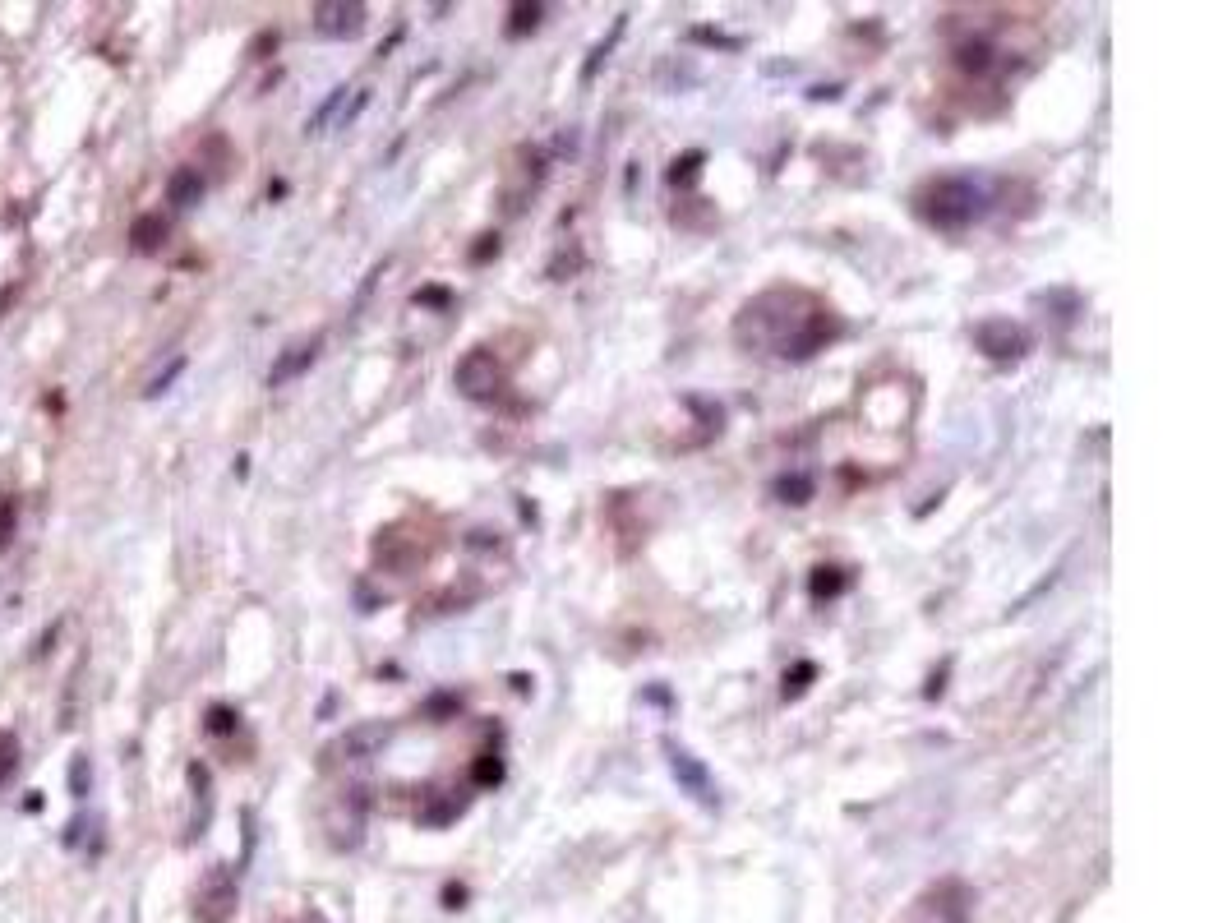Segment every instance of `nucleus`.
I'll list each match as a JSON object with an SVG mask.
<instances>
[{
    "label": "nucleus",
    "mask_w": 1232,
    "mask_h": 923,
    "mask_svg": "<svg viewBox=\"0 0 1232 923\" xmlns=\"http://www.w3.org/2000/svg\"><path fill=\"white\" fill-rule=\"evenodd\" d=\"M836 337V314L826 310L808 291H762L739 310L734 319V342L762 356H785V360H808Z\"/></svg>",
    "instance_id": "nucleus-1"
},
{
    "label": "nucleus",
    "mask_w": 1232,
    "mask_h": 923,
    "mask_svg": "<svg viewBox=\"0 0 1232 923\" xmlns=\"http://www.w3.org/2000/svg\"><path fill=\"white\" fill-rule=\"evenodd\" d=\"M914 208H919V217L933 231L956 236V231H965L983 213V190L969 176H937L914 194Z\"/></svg>",
    "instance_id": "nucleus-2"
},
{
    "label": "nucleus",
    "mask_w": 1232,
    "mask_h": 923,
    "mask_svg": "<svg viewBox=\"0 0 1232 923\" xmlns=\"http://www.w3.org/2000/svg\"><path fill=\"white\" fill-rule=\"evenodd\" d=\"M969 905H974V891L960 877H942L914 900L900 923H969Z\"/></svg>",
    "instance_id": "nucleus-3"
},
{
    "label": "nucleus",
    "mask_w": 1232,
    "mask_h": 923,
    "mask_svg": "<svg viewBox=\"0 0 1232 923\" xmlns=\"http://www.w3.org/2000/svg\"><path fill=\"white\" fill-rule=\"evenodd\" d=\"M453 384L462 388L471 402H485V397L499 393V388H503V370H499V360H494V351L490 347H471L467 356L453 365Z\"/></svg>",
    "instance_id": "nucleus-4"
},
{
    "label": "nucleus",
    "mask_w": 1232,
    "mask_h": 923,
    "mask_svg": "<svg viewBox=\"0 0 1232 923\" xmlns=\"http://www.w3.org/2000/svg\"><path fill=\"white\" fill-rule=\"evenodd\" d=\"M231 914H236V882L227 868H213L194 896V923H227Z\"/></svg>",
    "instance_id": "nucleus-5"
},
{
    "label": "nucleus",
    "mask_w": 1232,
    "mask_h": 923,
    "mask_svg": "<svg viewBox=\"0 0 1232 923\" xmlns=\"http://www.w3.org/2000/svg\"><path fill=\"white\" fill-rule=\"evenodd\" d=\"M974 342H979V351H988L993 360H1016L1029 351V333L1020 324H1011V319H988V324L974 328Z\"/></svg>",
    "instance_id": "nucleus-6"
},
{
    "label": "nucleus",
    "mask_w": 1232,
    "mask_h": 923,
    "mask_svg": "<svg viewBox=\"0 0 1232 923\" xmlns=\"http://www.w3.org/2000/svg\"><path fill=\"white\" fill-rule=\"evenodd\" d=\"M388 744V725H356L351 734H342L337 744L323 748L328 762H356V757H370L374 748Z\"/></svg>",
    "instance_id": "nucleus-7"
},
{
    "label": "nucleus",
    "mask_w": 1232,
    "mask_h": 923,
    "mask_svg": "<svg viewBox=\"0 0 1232 923\" xmlns=\"http://www.w3.org/2000/svg\"><path fill=\"white\" fill-rule=\"evenodd\" d=\"M365 28V5H314V33L356 37Z\"/></svg>",
    "instance_id": "nucleus-8"
},
{
    "label": "nucleus",
    "mask_w": 1232,
    "mask_h": 923,
    "mask_svg": "<svg viewBox=\"0 0 1232 923\" xmlns=\"http://www.w3.org/2000/svg\"><path fill=\"white\" fill-rule=\"evenodd\" d=\"M670 771H674V780H679L683 790L688 794H697L702 804H716V785H711V776H706V767L697 762L693 753H683V748H674L670 744Z\"/></svg>",
    "instance_id": "nucleus-9"
},
{
    "label": "nucleus",
    "mask_w": 1232,
    "mask_h": 923,
    "mask_svg": "<svg viewBox=\"0 0 1232 923\" xmlns=\"http://www.w3.org/2000/svg\"><path fill=\"white\" fill-rule=\"evenodd\" d=\"M314 356H319V337H310V342H291V347L273 360L268 388H282V384H291V379H300V374L314 365Z\"/></svg>",
    "instance_id": "nucleus-10"
},
{
    "label": "nucleus",
    "mask_w": 1232,
    "mask_h": 923,
    "mask_svg": "<svg viewBox=\"0 0 1232 923\" xmlns=\"http://www.w3.org/2000/svg\"><path fill=\"white\" fill-rule=\"evenodd\" d=\"M204 190H208L204 171H199V167H176V171H171V180H167V204L171 208H194L199 199H204Z\"/></svg>",
    "instance_id": "nucleus-11"
},
{
    "label": "nucleus",
    "mask_w": 1232,
    "mask_h": 923,
    "mask_svg": "<svg viewBox=\"0 0 1232 923\" xmlns=\"http://www.w3.org/2000/svg\"><path fill=\"white\" fill-rule=\"evenodd\" d=\"M167 236H171V217H167V213H144V217H134L130 245H134L139 254H157L162 245H167Z\"/></svg>",
    "instance_id": "nucleus-12"
},
{
    "label": "nucleus",
    "mask_w": 1232,
    "mask_h": 923,
    "mask_svg": "<svg viewBox=\"0 0 1232 923\" xmlns=\"http://www.w3.org/2000/svg\"><path fill=\"white\" fill-rule=\"evenodd\" d=\"M771 490H776L780 504H808V499H813V476H803V471H790V476H780Z\"/></svg>",
    "instance_id": "nucleus-13"
},
{
    "label": "nucleus",
    "mask_w": 1232,
    "mask_h": 923,
    "mask_svg": "<svg viewBox=\"0 0 1232 923\" xmlns=\"http://www.w3.org/2000/svg\"><path fill=\"white\" fill-rule=\"evenodd\" d=\"M850 587V577L840 573V568H817L813 573V596L822 600V596H836V591H845Z\"/></svg>",
    "instance_id": "nucleus-14"
},
{
    "label": "nucleus",
    "mask_w": 1232,
    "mask_h": 923,
    "mask_svg": "<svg viewBox=\"0 0 1232 923\" xmlns=\"http://www.w3.org/2000/svg\"><path fill=\"white\" fill-rule=\"evenodd\" d=\"M14 767H19V739L5 730V734H0V780H10Z\"/></svg>",
    "instance_id": "nucleus-15"
},
{
    "label": "nucleus",
    "mask_w": 1232,
    "mask_h": 923,
    "mask_svg": "<svg viewBox=\"0 0 1232 923\" xmlns=\"http://www.w3.org/2000/svg\"><path fill=\"white\" fill-rule=\"evenodd\" d=\"M14 522H19V504L14 499H0V545L14 540Z\"/></svg>",
    "instance_id": "nucleus-16"
},
{
    "label": "nucleus",
    "mask_w": 1232,
    "mask_h": 923,
    "mask_svg": "<svg viewBox=\"0 0 1232 923\" xmlns=\"http://www.w3.org/2000/svg\"><path fill=\"white\" fill-rule=\"evenodd\" d=\"M236 730V711L231 707H213L208 711V734H231Z\"/></svg>",
    "instance_id": "nucleus-17"
},
{
    "label": "nucleus",
    "mask_w": 1232,
    "mask_h": 923,
    "mask_svg": "<svg viewBox=\"0 0 1232 923\" xmlns=\"http://www.w3.org/2000/svg\"><path fill=\"white\" fill-rule=\"evenodd\" d=\"M513 19H517V24L508 28V33H513V37H522V33H527V24L536 28V19H540V5H517V10H513Z\"/></svg>",
    "instance_id": "nucleus-18"
},
{
    "label": "nucleus",
    "mask_w": 1232,
    "mask_h": 923,
    "mask_svg": "<svg viewBox=\"0 0 1232 923\" xmlns=\"http://www.w3.org/2000/svg\"><path fill=\"white\" fill-rule=\"evenodd\" d=\"M180 370H185V360H171V365H167V370H162V374H157V379H153V384H148V388H144V393H148V397H157V393H167V384H171V379H176V374H180Z\"/></svg>",
    "instance_id": "nucleus-19"
},
{
    "label": "nucleus",
    "mask_w": 1232,
    "mask_h": 923,
    "mask_svg": "<svg viewBox=\"0 0 1232 923\" xmlns=\"http://www.w3.org/2000/svg\"><path fill=\"white\" fill-rule=\"evenodd\" d=\"M70 785H74L79 794L88 790V762H84V757H79V771H70Z\"/></svg>",
    "instance_id": "nucleus-20"
},
{
    "label": "nucleus",
    "mask_w": 1232,
    "mask_h": 923,
    "mask_svg": "<svg viewBox=\"0 0 1232 923\" xmlns=\"http://www.w3.org/2000/svg\"><path fill=\"white\" fill-rule=\"evenodd\" d=\"M14 296H19V287H10V291H5V296H0V314L10 310V300H14Z\"/></svg>",
    "instance_id": "nucleus-21"
}]
</instances>
